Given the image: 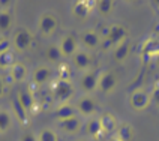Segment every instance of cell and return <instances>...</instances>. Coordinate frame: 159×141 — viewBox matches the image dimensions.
<instances>
[{"mask_svg": "<svg viewBox=\"0 0 159 141\" xmlns=\"http://www.w3.org/2000/svg\"><path fill=\"white\" fill-rule=\"evenodd\" d=\"M74 84L71 81H66V80H56V83L51 87V95L53 99L60 105V104H68L74 96Z\"/></svg>", "mask_w": 159, "mask_h": 141, "instance_id": "obj_1", "label": "cell"}, {"mask_svg": "<svg viewBox=\"0 0 159 141\" xmlns=\"http://www.w3.org/2000/svg\"><path fill=\"white\" fill-rule=\"evenodd\" d=\"M128 39V29L123 24H113L108 29L105 39L102 41V48H114L116 45H119L120 42H123Z\"/></svg>", "mask_w": 159, "mask_h": 141, "instance_id": "obj_2", "label": "cell"}, {"mask_svg": "<svg viewBox=\"0 0 159 141\" xmlns=\"http://www.w3.org/2000/svg\"><path fill=\"white\" fill-rule=\"evenodd\" d=\"M33 41H35L33 33L27 27H18L17 30L14 32V36H12V45L20 53L27 51L33 45Z\"/></svg>", "mask_w": 159, "mask_h": 141, "instance_id": "obj_3", "label": "cell"}, {"mask_svg": "<svg viewBox=\"0 0 159 141\" xmlns=\"http://www.w3.org/2000/svg\"><path fill=\"white\" fill-rule=\"evenodd\" d=\"M119 86V75L114 70H102L99 75V83H98V90L102 92L104 95L113 93Z\"/></svg>", "mask_w": 159, "mask_h": 141, "instance_id": "obj_4", "label": "cell"}, {"mask_svg": "<svg viewBox=\"0 0 159 141\" xmlns=\"http://www.w3.org/2000/svg\"><path fill=\"white\" fill-rule=\"evenodd\" d=\"M75 110H77V114L92 119L93 116L96 114L98 110L96 99L92 95H83L81 98H78V101L75 104Z\"/></svg>", "mask_w": 159, "mask_h": 141, "instance_id": "obj_5", "label": "cell"}, {"mask_svg": "<svg viewBox=\"0 0 159 141\" xmlns=\"http://www.w3.org/2000/svg\"><path fill=\"white\" fill-rule=\"evenodd\" d=\"M59 27V18L53 12H44L38 20V29L44 36L53 35Z\"/></svg>", "mask_w": 159, "mask_h": 141, "instance_id": "obj_6", "label": "cell"}, {"mask_svg": "<svg viewBox=\"0 0 159 141\" xmlns=\"http://www.w3.org/2000/svg\"><path fill=\"white\" fill-rule=\"evenodd\" d=\"M71 59H72V65H74V68L77 70H81V72L92 70V66H93V56H92L90 51L84 50V48H80Z\"/></svg>", "mask_w": 159, "mask_h": 141, "instance_id": "obj_7", "label": "cell"}, {"mask_svg": "<svg viewBox=\"0 0 159 141\" xmlns=\"http://www.w3.org/2000/svg\"><path fill=\"white\" fill-rule=\"evenodd\" d=\"M150 93L144 89H135L129 96V105L132 107V110H135V111H144L150 105Z\"/></svg>", "mask_w": 159, "mask_h": 141, "instance_id": "obj_8", "label": "cell"}, {"mask_svg": "<svg viewBox=\"0 0 159 141\" xmlns=\"http://www.w3.org/2000/svg\"><path fill=\"white\" fill-rule=\"evenodd\" d=\"M99 75H101V72L99 70H93V69L83 74V77L80 80V87L84 92V95H90L95 90H98Z\"/></svg>", "mask_w": 159, "mask_h": 141, "instance_id": "obj_9", "label": "cell"}, {"mask_svg": "<svg viewBox=\"0 0 159 141\" xmlns=\"http://www.w3.org/2000/svg\"><path fill=\"white\" fill-rule=\"evenodd\" d=\"M96 5V2H90V0H78L74 3L72 6V15L78 21H86L90 15V12L93 11Z\"/></svg>", "mask_w": 159, "mask_h": 141, "instance_id": "obj_10", "label": "cell"}, {"mask_svg": "<svg viewBox=\"0 0 159 141\" xmlns=\"http://www.w3.org/2000/svg\"><path fill=\"white\" fill-rule=\"evenodd\" d=\"M15 99L20 102V105L23 107L29 114H35V111H36V98H35V95H33L32 90H29V89H21V90H18L17 98H15Z\"/></svg>", "mask_w": 159, "mask_h": 141, "instance_id": "obj_11", "label": "cell"}, {"mask_svg": "<svg viewBox=\"0 0 159 141\" xmlns=\"http://www.w3.org/2000/svg\"><path fill=\"white\" fill-rule=\"evenodd\" d=\"M57 45H59V48H60V51H62L63 57H72V56H74V54L80 50L78 39H77L74 35H65V36H62Z\"/></svg>", "mask_w": 159, "mask_h": 141, "instance_id": "obj_12", "label": "cell"}, {"mask_svg": "<svg viewBox=\"0 0 159 141\" xmlns=\"http://www.w3.org/2000/svg\"><path fill=\"white\" fill-rule=\"evenodd\" d=\"M80 42L81 45L84 47V50H87V51H93V50H96L99 45L102 44V39H101V36L98 35L96 30H84L81 35H80Z\"/></svg>", "mask_w": 159, "mask_h": 141, "instance_id": "obj_13", "label": "cell"}, {"mask_svg": "<svg viewBox=\"0 0 159 141\" xmlns=\"http://www.w3.org/2000/svg\"><path fill=\"white\" fill-rule=\"evenodd\" d=\"M51 77H53L51 68L48 65H41L32 72V83L35 86H44L51 80Z\"/></svg>", "mask_w": 159, "mask_h": 141, "instance_id": "obj_14", "label": "cell"}, {"mask_svg": "<svg viewBox=\"0 0 159 141\" xmlns=\"http://www.w3.org/2000/svg\"><path fill=\"white\" fill-rule=\"evenodd\" d=\"M57 126L62 132L68 134V135H74L77 134L83 128V120L78 116H74L71 119H66V120H62V122H57Z\"/></svg>", "mask_w": 159, "mask_h": 141, "instance_id": "obj_15", "label": "cell"}, {"mask_svg": "<svg viewBox=\"0 0 159 141\" xmlns=\"http://www.w3.org/2000/svg\"><path fill=\"white\" fill-rule=\"evenodd\" d=\"M84 132L89 138L92 140H99L102 135H104V129H102V125L99 122V117H92L89 119L86 125H84Z\"/></svg>", "mask_w": 159, "mask_h": 141, "instance_id": "obj_16", "label": "cell"}, {"mask_svg": "<svg viewBox=\"0 0 159 141\" xmlns=\"http://www.w3.org/2000/svg\"><path fill=\"white\" fill-rule=\"evenodd\" d=\"M131 50H132V44H131V41L129 39H126L123 42H120L119 45H116L114 48H113V60L116 63H123L128 57H129V54H131Z\"/></svg>", "mask_w": 159, "mask_h": 141, "instance_id": "obj_17", "label": "cell"}, {"mask_svg": "<svg viewBox=\"0 0 159 141\" xmlns=\"http://www.w3.org/2000/svg\"><path fill=\"white\" fill-rule=\"evenodd\" d=\"M74 116H77V110H75V105H72L71 102L57 105L56 111H54V119H56L57 122H62V120H66V119H71V117H74Z\"/></svg>", "mask_w": 159, "mask_h": 141, "instance_id": "obj_18", "label": "cell"}, {"mask_svg": "<svg viewBox=\"0 0 159 141\" xmlns=\"http://www.w3.org/2000/svg\"><path fill=\"white\" fill-rule=\"evenodd\" d=\"M99 122L102 125V129L105 134H116L117 128H119V122H117L116 116L111 113H104L99 117Z\"/></svg>", "mask_w": 159, "mask_h": 141, "instance_id": "obj_19", "label": "cell"}, {"mask_svg": "<svg viewBox=\"0 0 159 141\" xmlns=\"http://www.w3.org/2000/svg\"><path fill=\"white\" fill-rule=\"evenodd\" d=\"M27 74H29L27 66L23 62H15L14 66L9 69V77L15 83H23L27 78Z\"/></svg>", "mask_w": 159, "mask_h": 141, "instance_id": "obj_20", "label": "cell"}, {"mask_svg": "<svg viewBox=\"0 0 159 141\" xmlns=\"http://www.w3.org/2000/svg\"><path fill=\"white\" fill-rule=\"evenodd\" d=\"M44 54L48 63H60V60L63 59L62 51H60V48H59L57 44H50L45 48Z\"/></svg>", "mask_w": 159, "mask_h": 141, "instance_id": "obj_21", "label": "cell"}, {"mask_svg": "<svg viewBox=\"0 0 159 141\" xmlns=\"http://www.w3.org/2000/svg\"><path fill=\"white\" fill-rule=\"evenodd\" d=\"M134 128L131 123H120L117 131H116V135L123 141H131L134 138Z\"/></svg>", "mask_w": 159, "mask_h": 141, "instance_id": "obj_22", "label": "cell"}, {"mask_svg": "<svg viewBox=\"0 0 159 141\" xmlns=\"http://www.w3.org/2000/svg\"><path fill=\"white\" fill-rule=\"evenodd\" d=\"M156 54H159V39H147L143 45V56L152 59Z\"/></svg>", "mask_w": 159, "mask_h": 141, "instance_id": "obj_23", "label": "cell"}, {"mask_svg": "<svg viewBox=\"0 0 159 141\" xmlns=\"http://www.w3.org/2000/svg\"><path fill=\"white\" fill-rule=\"evenodd\" d=\"M95 8H96L99 15L107 17V15H110V14L113 12V9H114V2H113V0H98L96 5H95Z\"/></svg>", "mask_w": 159, "mask_h": 141, "instance_id": "obj_24", "label": "cell"}, {"mask_svg": "<svg viewBox=\"0 0 159 141\" xmlns=\"http://www.w3.org/2000/svg\"><path fill=\"white\" fill-rule=\"evenodd\" d=\"M12 126V114L9 110H0V134L6 132Z\"/></svg>", "mask_w": 159, "mask_h": 141, "instance_id": "obj_25", "label": "cell"}, {"mask_svg": "<svg viewBox=\"0 0 159 141\" xmlns=\"http://www.w3.org/2000/svg\"><path fill=\"white\" fill-rule=\"evenodd\" d=\"M12 110H14V113H15V116L18 117V120H20L21 123L23 125L29 123V117H30V114L27 113L23 107L20 105V102H18L17 99H14V102H12Z\"/></svg>", "mask_w": 159, "mask_h": 141, "instance_id": "obj_26", "label": "cell"}, {"mask_svg": "<svg viewBox=\"0 0 159 141\" xmlns=\"http://www.w3.org/2000/svg\"><path fill=\"white\" fill-rule=\"evenodd\" d=\"M14 17L9 11H0V32H8L12 27Z\"/></svg>", "mask_w": 159, "mask_h": 141, "instance_id": "obj_27", "label": "cell"}, {"mask_svg": "<svg viewBox=\"0 0 159 141\" xmlns=\"http://www.w3.org/2000/svg\"><path fill=\"white\" fill-rule=\"evenodd\" d=\"M14 63H15V57H14L12 50L0 53V69H11Z\"/></svg>", "mask_w": 159, "mask_h": 141, "instance_id": "obj_28", "label": "cell"}, {"mask_svg": "<svg viewBox=\"0 0 159 141\" xmlns=\"http://www.w3.org/2000/svg\"><path fill=\"white\" fill-rule=\"evenodd\" d=\"M38 135V141H59V135L56 134V131L50 129V128H44L41 129Z\"/></svg>", "mask_w": 159, "mask_h": 141, "instance_id": "obj_29", "label": "cell"}, {"mask_svg": "<svg viewBox=\"0 0 159 141\" xmlns=\"http://www.w3.org/2000/svg\"><path fill=\"white\" fill-rule=\"evenodd\" d=\"M57 80H66L71 81V68L68 63H59L57 66Z\"/></svg>", "mask_w": 159, "mask_h": 141, "instance_id": "obj_30", "label": "cell"}, {"mask_svg": "<svg viewBox=\"0 0 159 141\" xmlns=\"http://www.w3.org/2000/svg\"><path fill=\"white\" fill-rule=\"evenodd\" d=\"M11 44H12V41H9L8 38H5V36H0V53L9 51L11 50Z\"/></svg>", "mask_w": 159, "mask_h": 141, "instance_id": "obj_31", "label": "cell"}, {"mask_svg": "<svg viewBox=\"0 0 159 141\" xmlns=\"http://www.w3.org/2000/svg\"><path fill=\"white\" fill-rule=\"evenodd\" d=\"M150 99H152V102H153V104H155V105L159 108V84H156L155 87L152 89Z\"/></svg>", "mask_w": 159, "mask_h": 141, "instance_id": "obj_32", "label": "cell"}, {"mask_svg": "<svg viewBox=\"0 0 159 141\" xmlns=\"http://www.w3.org/2000/svg\"><path fill=\"white\" fill-rule=\"evenodd\" d=\"M20 141H38V135L33 132H26L21 135Z\"/></svg>", "mask_w": 159, "mask_h": 141, "instance_id": "obj_33", "label": "cell"}, {"mask_svg": "<svg viewBox=\"0 0 159 141\" xmlns=\"http://www.w3.org/2000/svg\"><path fill=\"white\" fill-rule=\"evenodd\" d=\"M5 95V80H3V77L0 75V98Z\"/></svg>", "mask_w": 159, "mask_h": 141, "instance_id": "obj_34", "label": "cell"}, {"mask_svg": "<svg viewBox=\"0 0 159 141\" xmlns=\"http://www.w3.org/2000/svg\"><path fill=\"white\" fill-rule=\"evenodd\" d=\"M108 141H123V140H120V138H119L116 134H113V135L110 137V140H108Z\"/></svg>", "mask_w": 159, "mask_h": 141, "instance_id": "obj_35", "label": "cell"}, {"mask_svg": "<svg viewBox=\"0 0 159 141\" xmlns=\"http://www.w3.org/2000/svg\"><path fill=\"white\" fill-rule=\"evenodd\" d=\"M153 60H155V65H156V66L159 68V54H156V56L153 57Z\"/></svg>", "mask_w": 159, "mask_h": 141, "instance_id": "obj_36", "label": "cell"}, {"mask_svg": "<svg viewBox=\"0 0 159 141\" xmlns=\"http://www.w3.org/2000/svg\"><path fill=\"white\" fill-rule=\"evenodd\" d=\"M75 141H84V140H75Z\"/></svg>", "mask_w": 159, "mask_h": 141, "instance_id": "obj_37", "label": "cell"}]
</instances>
